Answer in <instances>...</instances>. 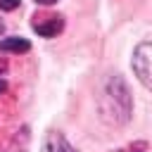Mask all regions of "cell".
<instances>
[{
    "instance_id": "4",
    "label": "cell",
    "mask_w": 152,
    "mask_h": 152,
    "mask_svg": "<svg viewBox=\"0 0 152 152\" xmlns=\"http://www.w3.org/2000/svg\"><path fill=\"white\" fill-rule=\"evenodd\" d=\"M0 50L5 52H17V55H24L31 50V43L26 38H19V36H10V38H2L0 40Z\"/></svg>"
},
{
    "instance_id": "9",
    "label": "cell",
    "mask_w": 152,
    "mask_h": 152,
    "mask_svg": "<svg viewBox=\"0 0 152 152\" xmlns=\"http://www.w3.org/2000/svg\"><path fill=\"white\" fill-rule=\"evenodd\" d=\"M133 152H140V150H133Z\"/></svg>"
},
{
    "instance_id": "7",
    "label": "cell",
    "mask_w": 152,
    "mask_h": 152,
    "mask_svg": "<svg viewBox=\"0 0 152 152\" xmlns=\"http://www.w3.org/2000/svg\"><path fill=\"white\" fill-rule=\"evenodd\" d=\"M36 2H38V5H55L57 0H36Z\"/></svg>"
},
{
    "instance_id": "5",
    "label": "cell",
    "mask_w": 152,
    "mask_h": 152,
    "mask_svg": "<svg viewBox=\"0 0 152 152\" xmlns=\"http://www.w3.org/2000/svg\"><path fill=\"white\" fill-rule=\"evenodd\" d=\"M45 152H74V150H71V145L66 142V138L62 133L52 131L45 140Z\"/></svg>"
},
{
    "instance_id": "3",
    "label": "cell",
    "mask_w": 152,
    "mask_h": 152,
    "mask_svg": "<svg viewBox=\"0 0 152 152\" xmlns=\"http://www.w3.org/2000/svg\"><path fill=\"white\" fill-rule=\"evenodd\" d=\"M62 28H64V19L59 14H52V17L36 14L33 17V31L38 36H43V38H55V36L62 33Z\"/></svg>"
},
{
    "instance_id": "6",
    "label": "cell",
    "mask_w": 152,
    "mask_h": 152,
    "mask_svg": "<svg viewBox=\"0 0 152 152\" xmlns=\"http://www.w3.org/2000/svg\"><path fill=\"white\" fill-rule=\"evenodd\" d=\"M19 7V0H0V10L2 12H12Z\"/></svg>"
},
{
    "instance_id": "8",
    "label": "cell",
    "mask_w": 152,
    "mask_h": 152,
    "mask_svg": "<svg viewBox=\"0 0 152 152\" xmlns=\"http://www.w3.org/2000/svg\"><path fill=\"white\" fill-rule=\"evenodd\" d=\"M5 88H7V83H5L2 78H0V93H5Z\"/></svg>"
},
{
    "instance_id": "2",
    "label": "cell",
    "mask_w": 152,
    "mask_h": 152,
    "mask_svg": "<svg viewBox=\"0 0 152 152\" xmlns=\"http://www.w3.org/2000/svg\"><path fill=\"white\" fill-rule=\"evenodd\" d=\"M131 66H133L135 76L140 78V83L147 90H152V43L150 40H142V43L135 45Z\"/></svg>"
},
{
    "instance_id": "1",
    "label": "cell",
    "mask_w": 152,
    "mask_h": 152,
    "mask_svg": "<svg viewBox=\"0 0 152 152\" xmlns=\"http://www.w3.org/2000/svg\"><path fill=\"white\" fill-rule=\"evenodd\" d=\"M100 112L102 116L114 124V126H124L131 119L133 112V97H131V88L121 76H109L104 81L102 88V97H100Z\"/></svg>"
}]
</instances>
